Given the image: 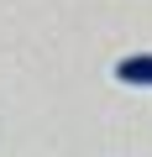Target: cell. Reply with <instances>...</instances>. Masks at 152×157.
Returning a JSON list of instances; mask_svg holds the SVG:
<instances>
[{"mask_svg": "<svg viewBox=\"0 0 152 157\" xmlns=\"http://www.w3.org/2000/svg\"><path fill=\"white\" fill-rule=\"evenodd\" d=\"M115 78H121V84H131V89H152V52L121 58V63H115Z\"/></svg>", "mask_w": 152, "mask_h": 157, "instance_id": "1", "label": "cell"}]
</instances>
